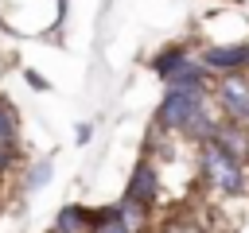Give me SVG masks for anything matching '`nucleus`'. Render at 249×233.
<instances>
[{"label": "nucleus", "mask_w": 249, "mask_h": 233, "mask_svg": "<svg viewBox=\"0 0 249 233\" xmlns=\"http://www.w3.org/2000/svg\"><path fill=\"white\" fill-rule=\"evenodd\" d=\"M89 233H128V229L113 217V206H101V217L89 225Z\"/></svg>", "instance_id": "obj_10"}, {"label": "nucleus", "mask_w": 249, "mask_h": 233, "mask_svg": "<svg viewBox=\"0 0 249 233\" xmlns=\"http://www.w3.org/2000/svg\"><path fill=\"white\" fill-rule=\"evenodd\" d=\"M113 217L128 229V233H148V225H152V206H144V202H136V198H121L117 206H113Z\"/></svg>", "instance_id": "obj_6"}, {"label": "nucleus", "mask_w": 249, "mask_h": 233, "mask_svg": "<svg viewBox=\"0 0 249 233\" xmlns=\"http://www.w3.org/2000/svg\"><path fill=\"white\" fill-rule=\"evenodd\" d=\"M198 179L206 190H214L222 198H237V194H245V159H237L206 140V144H198Z\"/></svg>", "instance_id": "obj_1"}, {"label": "nucleus", "mask_w": 249, "mask_h": 233, "mask_svg": "<svg viewBox=\"0 0 249 233\" xmlns=\"http://www.w3.org/2000/svg\"><path fill=\"white\" fill-rule=\"evenodd\" d=\"M210 144H218L222 151H230V155L245 159V155H249V128H241V124H230V120H222V124H218V132L210 136Z\"/></svg>", "instance_id": "obj_8"}, {"label": "nucleus", "mask_w": 249, "mask_h": 233, "mask_svg": "<svg viewBox=\"0 0 249 233\" xmlns=\"http://www.w3.org/2000/svg\"><path fill=\"white\" fill-rule=\"evenodd\" d=\"M179 58H187V47H183V43H171V47H163V50H160V54L152 58V70H156V74L163 78V74H167V70H171V66L179 62Z\"/></svg>", "instance_id": "obj_9"}, {"label": "nucleus", "mask_w": 249, "mask_h": 233, "mask_svg": "<svg viewBox=\"0 0 249 233\" xmlns=\"http://www.w3.org/2000/svg\"><path fill=\"white\" fill-rule=\"evenodd\" d=\"M163 85L167 89H191V93H210L214 85V74L198 62V58H179L167 74H163Z\"/></svg>", "instance_id": "obj_4"}, {"label": "nucleus", "mask_w": 249, "mask_h": 233, "mask_svg": "<svg viewBox=\"0 0 249 233\" xmlns=\"http://www.w3.org/2000/svg\"><path fill=\"white\" fill-rule=\"evenodd\" d=\"M27 82H31V85H35V89H47V82H43V78H39V74H35V70H27Z\"/></svg>", "instance_id": "obj_14"}, {"label": "nucleus", "mask_w": 249, "mask_h": 233, "mask_svg": "<svg viewBox=\"0 0 249 233\" xmlns=\"http://www.w3.org/2000/svg\"><path fill=\"white\" fill-rule=\"evenodd\" d=\"M124 194H128V198H136V202H144V206H156V198H160V171H156V163H152L148 155L132 167Z\"/></svg>", "instance_id": "obj_5"}, {"label": "nucleus", "mask_w": 249, "mask_h": 233, "mask_svg": "<svg viewBox=\"0 0 249 233\" xmlns=\"http://www.w3.org/2000/svg\"><path fill=\"white\" fill-rule=\"evenodd\" d=\"M47 233H66V229H58V225H51V229H47Z\"/></svg>", "instance_id": "obj_15"}, {"label": "nucleus", "mask_w": 249, "mask_h": 233, "mask_svg": "<svg viewBox=\"0 0 249 233\" xmlns=\"http://www.w3.org/2000/svg\"><path fill=\"white\" fill-rule=\"evenodd\" d=\"M19 163V140H0V175Z\"/></svg>", "instance_id": "obj_11"}, {"label": "nucleus", "mask_w": 249, "mask_h": 233, "mask_svg": "<svg viewBox=\"0 0 249 233\" xmlns=\"http://www.w3.org/2000/svg\"><path fill=\"white\" fill-rule=\"evenodd\" d=\"M210 93H214V109L222 113V120L249 128V78L245 74H218Z\"/></svg>", "instance_id": "obj_3"}, {"label": "nucleus", "mask_w": 249, "mask_h": 233, "mask_svg": "<svg viewBox=\"0 0 249 233\" xmlns=\"http://www.w3.org/2000/svg\"><path fill=\"white\" fill-rule=\"evenodd\" d=\"M210 109V93H191V89H167L163 93V101H160V109H156V128H163V132H179V136H187L191 128H195V120L202 116Z\"/></svg>", "instance_id": "obj_2"}, {"label": "nucleus", "mask_w": 249, "mask_h": 233, "mask_svg": "<svg viewBox=\"0 0 249 233\" xmlns=\"http://www.w3.org/2000/svg\"><path fill=\"white\" fill-rule=\"evenodd\" d=\"M47 179H51V163L43 159V163H35V167H31V175H27V190H35V186H43Z\"/></svg>", "instance_id": "obj_12"}, {"label": "nucleus", "mask_w": 249, "mask_h": 233, "mask_svg": "<svg viewBox=\"0 0 249 233\" xmlns=\"http://www.w3.org/2000/svg\"><path fill=\"white\" fill-rule=\"evenodd\" d=\"M89 136H93V128H89V124H78V132H74V140H78V144H86Z\"/></svg>", "instance_id": "obj_13"}, {"label": "nucleus", "mask_w": 249, "mask_h": 233, "mask_svg": "<svg viewBox=\"0 0 249 233\" xmlns=\"http://www.w3.org/2000/svg\"><path fill=\"white\" fill-rule=\"evenodd\" d=\"M97 217H101V210H89V206H82V202H66V206L58 210L54 225L66 229V233H89V225H93Z\"/></svg>", "instance_id": "obj_7"}]
</instances>
